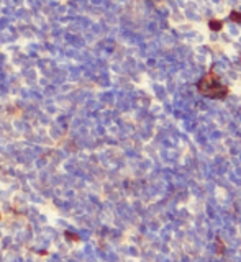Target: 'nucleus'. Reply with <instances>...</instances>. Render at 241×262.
Masks as SVG:
<instances>
[{"mask_svg":"<svg viewBox=\"0 0 241 262\" xmlns=\"http://www.w3.org/2000/svg\"><path fill=\"white\" fill-rule=\"evenodd\" d=\"M198 92L202 95L208 97V99H226V95L230 93V87L223 85L222 80H220L218 74H215L213 71H208V74H205L204 77L200 79L197 85Z\"/></svg>","mask_w":241,"mask_h":262,"instance_id":"obj_1","label":"nucleus"},{"mask_svg":"<svg viewBox=\"0 0 241 262\" xmlns=\"http://www.w3.org/2000/svg\"><path fill=\"white\" fill-rule=\"evenodd\" d=\"M208 26H210L212 31H220L223 28V22H220V20H210Z\"/></svg>","mask_w":241,"mask_h":262,"instance_id":"obj_2","label":"nucleus"},{"mask_svg":"<svg viewBox=\"0 0 241 262\" xmlns=\"http://www.w3.org/2000/svg\"><path fill=\"white\" fill-rule=\"evenodd\" d=\"M230 20L235 23H241V13L240 12H231L230 13Z\"/></svg>","mask_w":241,"mask_h":262,"instance_id":"obj_3","label":"nucleus"}]
</instances>
